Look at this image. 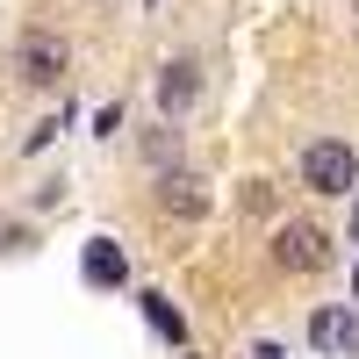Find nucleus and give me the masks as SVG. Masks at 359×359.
I'll return each mask as SVG.
<instances>
[{"label": "nucleus", "instance_id": "3", "mask_svg": "<svg viewBox=\"0 0 359 359\" xmlns=\"http://www.w3.org/2000/svg\"><path fill=\"white\" fill-rule=\"evenodd\" d=\"M309 345H316L323 359H359V309L323 302V309L309 316Z\"/></svg>", "mask_w": 359, "mask_h": 359}, {"label": "nucleus", "instance_id": "4", "mask_svg": "<svg viewBox=\"0 0 359 359\" xmlns=\"http://www.w3.org/2000/svg\"><path fill=\"white\" fill-rule=\"evenodd\" d=\"M15 72H22V86H57V72H65V43L43 36V29H29L22 50H15Z\"/></svg>", "mask_w": 359, "mask_h": 359}, {"label": "nucleus", "instance_id": "6", "mask_svg": "<svg viewBox=\"0 0 359 359\" xmlns=\"http://www.w3.org/2000/svg\"><path fill=\"white\" fill-rule=\"evenodd\" d=\"M79 273H86V287H123V280H130V259H123V245H115V237H86Z\"/></svg>", "mask_w": 359, "mask_h": 359}, {"label": "nucleus", "instance_id": "14", "mask_svg": "<svg viewBox=\"0 0 359 359\" xmlns=\"http://www.w3.org/2000/svg\"><path fill=\"white\" fill-rule=\"evenodd\" d=\"M352 8H359V0H352Z\"/></svg>", "mask_w": 359, "mask_h": 359}, {"label": "nucleus", "instance_id": "8", "mask_svg": "<svg viewBox=\"0 0 359 359\" xmlns=\"http://www.w3.org/2000/svg\"><path fill=\"white\" fill-rule=\"evenodd\" d=\"M137 302H144V316H151V331H158L165 345H187V316H180L165 294H137Z\"/></svg>", "mask_w": 359, "mask_h": 359}, {"label": "nucleus", "instance_id": "11", "mask_svg": "<svg viewBox=\"0 0 359 359\" xmlns=\"http://www.w3.org/2000/svg\"><path fill=\"white\" fill-rule=\"evenodd\" d=\"M245 359H287V345H273V338H266V345H252Z\"/></svg>", "mask_w": 359, "mask_h": 359}, {"label": "nucleus", "instance_id": "2", "mask_svg": "<svg viewBox=\"0 0 359 359\" xmlns=\"http://www.w3.org/2000/svg\"><path fill=\"white\" fill-rule=\"evenodd\" d=\"M331 259H338V252H331V230H323V223H302V216H294V223L273 230V266H280V273H323Z\"/></svg>", "mask_w": 359, "mask_h": 359}, {"label": "nucleus", "instance_id": "1", "mask_svg": "<svg viewBox=\"0 0 359 359\" xmlns=\"http://www.w3.org/2000/svg\"><path fill=\"white\" fill-rule=\"evenodd\" d=\"M302 187H309V194L345 201V194L359 187V151H352L345 137H316L309 151H302Z\"/></svg>", "mask_w": 359, "mask_h": 359}, {"label": "nucleus", "instance_id": "7", "mask_svg": "<svg viewBox=\"0 0 359 359\" xmlns=\"http://www.w3.org/2000/svg\"><path fill=\"white\" fill-rule=\"evenodd\" d=\"M158 208H165V216H208V187L194 172H165L158 180Z\"/></svg>", "mask_w": 359, "mask_h": 359}, {"label": "nucleus", "instance_id": "5", "mask_svg": "<svg viewBox=\"0 0 359 359\" xmlns=\"http://www.w3.org/2000/svg\"><path fill=\"white\" fill-rule=\"evenodd\" d=\"M194 94H201V65H194V57H165V65H158V115L180 123V115L194 108Z\"/></svg>", "mask_w": 359, "mask_h": 359}, {"label": "nucleus", "instance_id": "13", "mask_svg": "<svg viewBox=\"0 0 359 359\" xmlns=\"http://www.w3.org/2000/svg\"><path fill=\"white\" fill-rule=\"evenodd\" d=\"M151 8H158V0H151Z\"/></svg>", "mask_w": 359, "mask_h": 359}, {"label": "nucleus", "instance_id": "9", "mask_svg": "<svg viewBox=\"0 0 359 359\" xmlns=\"http://www.w3.org/2000/svg\"><path fill=\"white\" fill-rule=\"evenodd\" d=\"M144 158H151V165H165V158H180V130L165 123L158 137H144Z\"/></svg>", "mask_w": 359, "mask_h": 359}, {"label": "nucleus", "instance_id": "12", "mask_svg": "<svg viewBox=\"0 0 359 359\" xmlns=\"http://www.w3.org/2000/svg\"><path fill=\"white\" fill-rule=\"evenodd\" d=\"M352 294H359V273H352Z\"/></svg>", "mask_w": 359, "mask_h": 359}, {"label": "nucleus", "instance_id": "10", "mask_svg": "<svg viewBox=\"0 0 359 359\" xmlns=\"http://www.w3.org/2000/svg\"><path fill=\"white\" fill-rule=\"evenodd\" d=\"M245 208H252V216H266V208H273V187H266V180H252V187H245Z\"/></svg>", "mask_w": 359, "mask_h": 359}]
</instances>
